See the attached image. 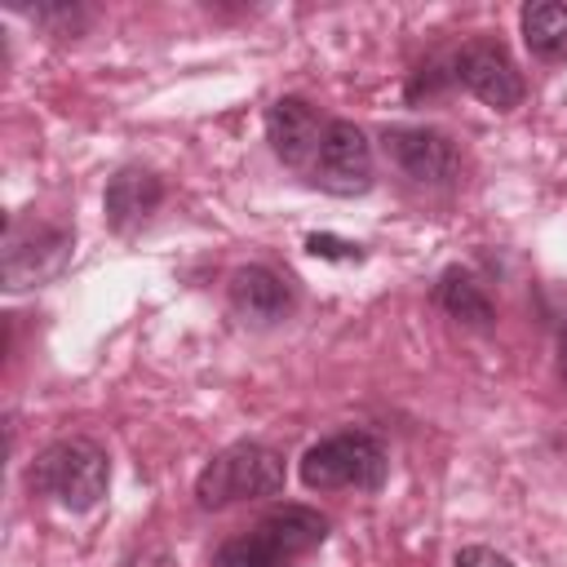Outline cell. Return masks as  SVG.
I'll use <instances>...</instances> for the list:
<instances>
[{
  "label": "cell",
  "instance_id": "obj_6",
  "mask_svg": "<svg viewBox=\"0 0 567 567\" xmlns=\"http://www.w3.org/2000/svg\"><path fill=\"white\" fill-rule=\"evenodd\" d=\"M66 252H71V230L13 221L4 235V288L18 292V288H31V284L58 275Z\"/></svg>",
  "mask_w": 567,
  "mask_h": 567
},
{
  "label": "cell",
  "instance_id": "obj_17",
  "mask_svg": "<svg viewBox=\"0 0 567 567\" xmlns=\"http://www.w3.org/2000/svg\"><path fill=\"white\" fill-rule=\"evenodd\" d=\"M558 372H563V381H567V337H563V346H558Z\"/></svg>",
  "mask_w": 567,
  "mask_h": 567
},
{
  "label": "cell",
  "instance_id": "obj_15",
  "mask_svg": "<svg viewBox=\"0 0 567 567\" xmlns=\"http://www.w3.org/2000/svg\"><path fill=\"white\" fill-rule=\"evenodd\" d=\"M456 567H514V563L487 545H465V549H456Z\"/></svg>",
  "mask_w": 567,
  "mask_h": 567
},
{
  "label": "cell",
  "instance_id": "obj_13",
  "mask_svg": "<svg viewBox=\"0 0 567 567\" xmlns=\"http://www.w3.org/2000/svg\"><path fill=\"white\" fill-rule=\"evenodd\" d=\"M434 297H439V306H443L452 319H461V323H470V328H487V323L496 319L487 292H483L465 270H447V275L439 279V288H434Z\"/></svg>",
  "mask_w": 567,
  "mask_h": 567
},
{
  "label": "cell",
  "instance_id": "obj_12",
  "mask_svg": "<svg viewBox=\"0 0 567 567\" xmlns=\"http://www.w3.org/2000/svg\"><path fill=\"white\" fill-rule=\"evenodd\" d=\"M523 40L536 58L563 62L567 58V4H558V0L523 4Z\"/></svg>",
  "mask_w": 567,
  "mask_h": 567
},
{
  "label": "cell",
  "instance_id": "obj_10",
  "mask_svg": "<svg viewBox=\"0 0 567 567\" xmlns=\"http://www.w3.org/2000/svg\"><path fill=\"white\" fill-rule=\"evenodd\" d=\"M159 199H164V182L155 173H146V168H120L106 182V199L102 204H106L111 230L128 235V230H137L159 208Z\"/></svg>",
  "mask_w": 567,
  "mask_h": 567
},
{
  "label": "cell",
  "instance_id": "obj_8",
  "mask_svg": "<svg viewBox=\"0 0 567 567\" xmlns=\"http://www.w3.org/2000/svg\"><path fill=\"white\" fill-rule=\"evenodd\" d=\"M381 146L421 186H447L456 177V164H461L452 137L439 133V128H421V124H412V128H385L381 133Z\"/></svg>",
  "mask_w": 567,
  "mask_h": 567
},
{
  "label": "cell",
  "instance_id": "obj_5",
  "mask_svg": "<svg viewBox=\"0 0 567 567\" xmlns=\"http://www.w3.org/2000/svg\"><path fill=\"white\" fill-rule=\"evenodd\" d=\"M452 75L492 111H514L523 102V71L496 40H474L452 58Z\"/></svg>",
  "mask_w": 567,
  "mask_h": 567
},
{
  "label": "cell",
  "instance_id": "obj_1",
  "mask_svg": "<svg viewBox=\"0 0 567 567\" xmlns=\"http://www.w3.org/2000/svg\"><path fill=\"white\" fill-rule=\"evenodd\" d=\"M328 536V518L306 505H279L252 523V532L230 536L208 567H292Z\"/></svg>",
  "mask_w": 567,
  "mask_h": 567
},
{
  "label": "cell",
  "instance_id": "obj_3",
  "mask_svg": "<svg viewBox=\"0 0 567 567\" xmlns=\"http://www.w3.org/2000/svg\"><path fill=\"white\" fill-rule=\"evenodd\" d=\"M284 456L266 443H230L226 452H217L199 478H195V501L204 509H221L235 501H257V496H275L284 492Z\"/></svg>",
  "mask_w": 567,
  "mask_h": 567
},
{
  "label": "cell",
  "instance_id": "obj_7",
  "mask_svg": "<svg viewBox=\"0 0 567 567\" xmlns=\"http://www.w3.org/2000/svg\"><path fill=\"white\" fill-rule=\"evenodd\" d=\"M315 182L332 195H363L372 186V142L363 137L359 124L332 120L319 142L315 159Z\"/></svg>",
  "mask_w": 567,
  "mask_h": 567
},
{
  "label": "cell",
  "instance_id": "obj_2",
  "mask_svg": "<svg viewBox=\"0 0 567 567\" xmlns=\"http://www.w3.org/2000/svg\"><path fill=\"white\" fill-rule=\"evenodd\" d=\"M27 483H31L40 496L58 501L62 509L84 514V509H93V505L106 496L111 461H106V452H102L93 439H58V443H49V447L31 461Z\"/></svg>",
  "mask_w": 567,
  "mask_h": 567
},
{
  "label": "cell",
  "instance_id": "obj_16",
  "mask_svg": "<svg viewBox=\"0 0 567 567\" xmlns=\"http://www.w3.org/2000/svg\"><path fill=\"white\" fill-rule=\"evenodd\" d=\"M124 567H177V563H173V554H168L164 545H146V549H137Z\"/></svg>",
  "mask_w": 567,
  "mask_h": 567
},
{
  "label": "cell",
  "instance_id": "obj_14",
  "mask_svg": "<svg viewBox=\"0 0 567 567\" xmlns=\"http://www.w3.org/2000/svg\"><path fill=\"white\" fill-rule=\"evenodd\" d=\"M306 248H310L315 257H341V261H359V257H363L359 244H346V239H337V235H310Z\"/></svg>",
  "mask_w": 567,
  "mask_h": 567
},
{
  "label": "cell",
  "instance_id": "obj_9",
  "mask_svg": "<svg viewBox=\"0 0 567 567\" xmlns=\"http://www.w3.org/2000/svg\"><path fill=\"white\" fill-rule=\"evenodd\" d=\"M323 128H328V124H319V115H315V106H310L306 97H279V102H270V111H266V142H270L275 155H279L284 164H292V168L319 159Z\"/></svg>",
  "mask_w": 567,
  "mask_h": 567
},
{
  "label": "cell",
  "instance_id": "obj_11",
  "mask_svg": "<svg viewBox=\"0 0 567 567\" xmlns=\"http://www.w3.org/2000/svg\"><path fill=\"white\" fill-rule=\"evenodd\" d=\"M230 306L252 323H275L288 315L292 292L270 266H239L230 275Z\"/></svg>",
  "mask_w": 567,
  "mask_h": 567
},
{
  "label": "cell",
  "instance_id": "obj_4",
  "mask_svg": "<svg viewBox=\"0 0 567 567\" xmlns=\"http://www.w3.org/2000/svg\"><path fill=\"white\" fill-rule=\"evenodd\" d=\"M390 474V456L381 447L377 434L368 430H341V434H328L319 439L306 456H301V483L306 487H363V492H377Z\"/></svg>",
  "mask_w": 567,
  "mask_h": 567
}]
</instances>
